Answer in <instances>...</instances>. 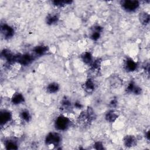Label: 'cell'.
I'll return each instance as SVG.
<instances>
[{
    "instance_id": "5bb4252c",
    "label": "cell",
    "mask_w": 150,
    "mask_h": 150,
    "mask_svg": "<svg viewBox=\"0 0 150 150\" xmlns=\"http://www.w3.org/2000/svg\"><path fill=\"white\" fill-rule=\"evenodd\" d=\"M84 88L87 92H91L95 88V84L91 79H88L84 84Z\"/></svg>"
},
{
    "instance_id": "2e32d148",
    "label": "cell",
    "mask_w": 150,
    "mask_h": 150,
    "mask_svg": "<svg viewBox=\"0 0 150 150\" xmlns=\"http://www.w3.org/2000/svg\"><path fill=\"white\" fill-rule=\"evenodd\" d=\"M5 148L6 149H18V144L13 139H8L5 143Z\"/></svg>"
},
{
    "instance_id": "4fadbf2b",
    "label": "cell",
    "mask_w": 150,
    "mask_h": 150,
    "mask_svg": "<svg viewBox=\"0 0 150 150\" xmlns=\"http://www.w3.org/2000/svg\"><path fill=\"white\" fill-rule=\"evenodd\" d=\"M139 20L141 24L144 25H146L149 22V15L146 12H143L139 13Z\"/></svg>"
},
{
    "instance_id": "9a60e30c",
    "label": "cell",
    "mask_w": 150,
    "mask_h": 150,
    "mask_svg": "<svg viewBox=\"0 0 150 150\" xmlns=\"http://www.w3.org/2000/svg\"><path fill=\"white\" fill-rule=\"evenodd\" d=\"M59 90V85L56 83H50L46 87V90L49 93H55Z\"/></svg>"
},
{
    "instance_id": "277c9868",
    "label": "cell",
    "mask_w": 150,
    "mask_h": 150,
    "mask_svg": "<svg viewBox=\"0 0 150 150\" xmlns=\"http://www.w3.org/2000/svg\"><path fill=\"white\" fill-rule=\"evenodd\" d=\"M33 60V57L29 54H16L14 56V62H17L22 65H28Z\"/></svg>"
},
{
    "instance_id": "603a6c76",
    "label": "cell",
    "mask_w": 150,
    "mask_h": 150,
    "mask_svg": "<svg viewBox=\"0 0 150 150\" xmlns=\"http://www.w3.org/2000/svg\"><path fill=\"white\" fill-rule=\"evenodd\" d=\"M94 146H96V149H101L103 148V144L100 142H96L94 144Z\"/></svg>"
},
{
    "instance_id": "ac0fdd59",
    "label": "cell",
    "mask_w": 150,
    "mask_h": 150,
    "mask_svg": "<svg viewBox=\"0 0 150 150\" xmlns=\"http://www.w3.org/2000/svg\"><path fill=\"white\" fill-rule=\"evenodd\" d=\"M20 117L22 120L25 122H29L31 119V115L27 110H22L20 113Z\"/></svg>"
},
{
    "instance_id": "7c38bea8",
    "label": "cell",
    "mask_w": 150,
    "mask_h": 150,
    "mask_svg": "<svg viewBox=\"0 0 150 150\" xmlns=\"http://www.w3.org/2000/svg\"><path fill=\"white\" fill-rule=\"evenodd\" d=\"M118 115L114 111L111 110L107 112L105 115V120L110 122H114L117 118Z\"/></svg>"
},
{
    "instance_id": "6da1fadb",
    "label": "cell",
    "mask_w": 150,
    "mask_h": 150,
    "mask_svg": "<svg viewBox=\"0 0 150 150\" xmlns=\"http://www.w3.org/2000/svg\"><path fill=\"white\" fill-rule=\"evenodd\" d=\"M70 125V119L63 115L57 117L54 122V127L58 131H65Z\"/></svg>"
},
{
    "instance_id": "52a82bcc",
    "label": "cell",
    "mask_w": 150,
    "mask_h": 150,
    "mask_svg": "<svg viewBox=\"0 0 150 150\" xmlns=\"http://www.w3.org/2000/svg\"><path fill=\"white\" fill-rule=\"evenodd\" d=\"M124 144L127 147H132L137 145V139L136 138L132 135H128L125 136L123 139Z\"/></svg>"
},
{
    "instance_id": "8fae6325",
    "label": "cell",
    "mask_w": 150,
    "mask_h": 150,
    "mask_svg": "<svg viewBox=\"0 0 150 150\" xmlns=\"http://www.w3.org/2000/svg\"><path fill=\"white\" fill-rule=\"evenodd\" d=\"M59 21V16L57 14L52 13L49 14L46 18V22L47 24L52 25L56 23Z\"/></svg>"
},
{
    "instance_id": "30bf717a",
    "label": "cell",
    "mask_w": 150,
    "mask_h": 150,
    "mask_svg": "<svg viewBox=\"0 0 150 150\" xmlns=\"http://www.w3.org/2000/svg\"><path fill=\"white\" fill-rule=\"evenodd\" d=\"M33 50L36 54L41 56L45 54L47 52V51L49 50V47L45 45H39L35 47Z\"/></svg>"
},
{
    "instance_id": "7402d4cb",
    "label": "cell",
    "mask_w": 150,
    "mask_h": 150,
    "mask_svg": "<svg viewBox=\"0 0 150 150\" xmlns=\"http://www.w3.org/2000/svg\"><path fill=\"white\" fill-rule=\"evenodd\" d=\"M135 86V84L134 83H132V82L129 83L128 84L127 87V88H126L127 91L128 93H132V91H133L134 88Z\"/></svg>"
},
{
    "instance_id": "e0dca14e",
    "label": "cell",
    "mask_w": 150,
    "mask_h": 150,
    "mask_svg": "<svg viewBox=\"0 0 150 150\" xmlns=\"http://www.w3.org/2000/svg\"><path fill=\"white\" fill-rule=\"evenodd\" d=\"M81 59L82 60L86 63V64H91V63L93 62V57L91 54L90 52H84L81 55Z\"/></svg>"
},
{
    "instance_id": "cb8c5ba5",
    "label": "cell",
    "mask_w": 150,
    "mask_h": 150,
    "mask_svg": "<svg viewBox=\"0 0 150 150\" xmlns=\"http://www.w3.org/2000/svg\"><path fill=\"white\" fill-rule=\"evenodd\" d=\"M74 106L77 108H81V107H82V105L79 103H76L74 104Z\"/></svg>"
},
{
    "instance_id": "5b68a950",
    "label": "cell",
    "mask_w": 150,
    "mask_h": 150,
    "mask_svg": "<svg viewBox=\"0 0 150 150\" xmlns=\"http://www.w3.org/2000/svg\"><path fill=\"white\" fill-rule=\"evenodd\" d=\"M1 32L5 39H9L13 36L14 30L11 26L4 23L1 26Z\"/></svg>"
},
{
    "instance_id": "d6986e66",
    "label": "cell",
    "mask_w": 150,
    "mask_h": 150,
    "mask_svg": "<svg viewBox=\"0 0 150 150\" xmlns=\"http://www.w3.org/2000/svg\"><path fill=\"white\" fill-rule=\"evenodd\" d=\"M52 2L54 6L61 7V6H63L66 5L71 4L72 1H54Z\"/></svg>"
},
{
    "instance_id": "ffe728a7",
    "label": "cell",
    "mask_w": 150,
    "mask_h": 150,
    "mask_svg": "<svg viewBox=\"0 0 150 150\" xmlns=\"http://www.w3.org/2000/svg\"><path fill=\"white\" fill-rule=\"evenodd\" d=\"M100 33H101V32L94 30V31H93V32H92V33H91V38L93 40H98V39L100 38Z\"/></svg>"
},
{
    "instance_id": "3957f363",
    "label": "cell",
    "mask_w": 150,
    "mask_h": 150,
    "mask_svg": "<svg viewBox=\"0 0 150 150\" xmlns=\"http://www.w3.org/2000/svg\"><path fill=\"white\" fill-rule=\"evenodd\" d=\"M62 140V138L60 134L56 132L49 133L45 138V142L47 145L57 146L58 145Z\"/></svg>"
},
{
    "instance_id": "44dd1931",
    "label": "cell",
    "mask_w": 150,
    "mask_h": 150,
    "mask_svg": "<svg viewBox=\"0 0 150 150\" xmlns=\"http://www.w3.org/2000/svg\"><path fill=\"white\" fill-rule=\"evenodd\" d=\"M62 105L64 108H68L71 106V102L67 99H64L62 101Z\"/></svg>"
},
{
    "instance_id": "8992f818",
    "label": "cell",
    "mask_w": 150,
    "mask_h": 150,
    "mask_svg": "<svg viewBox=\"0 0 150 150\" xmlns=\"http://www.w3.org/2000/svg\"><path fill=\"white\" fill-rule=\"evenodd\" d=\"M12 115L10 111L6 110L1 111V112H0L1 126L2 127L4 125L8 123L9 122H10L11 120H12Z\"/></svg>"
},
{
    "instance_id": "7a4b0ae2",
    "label": "cell",
    "mask_w": 150,
    "mask_h": 150,
    "mask_svg": "<svg viewBox=\"0 0 150 150\" xmlns=\"http://www.w3.org/2000/svg\"><path fill=\"white\" fill-rule=\"evenodd\" d=\"M122 8L127 12H133L137 10L139 6V3L138 1L125 0L121 2Z\"/></svg>"
},
{
    "instance_id": "9c48e42d",
    "label": "cell",
    "mask_w": 150,
    "mask_h": 150,
    "mask_svg": "<svg viewBox=\"0 0 150 150\" xmlns=\"http://www.w3.org/2000/svg\"><path fill=\"white\" fill-rule=\"evenodd\" d=\"M25 101L23 96L20 93H15L12 98H11V102L14 105H18L22 103H23Z\"/></svg>"
},
{
    "instance_id": "ba28073f",
    "label": "cell",
    "mask_w": 150,
    "mask_h": 150,
    "mask_svg": "<svg viewBox=\"0 0 150 150\" xmlns=\"http://www.w3.org/2000/svg\"><path fill=\"white\" fill-rule=\"evenodd\" d=\"M124 67L127 71H134L137 69V64L131 58H128L125 61Z\"/></svg>"
}]
</instances>
